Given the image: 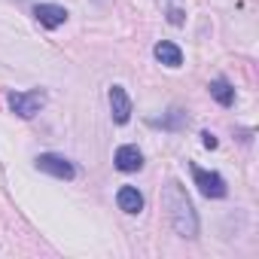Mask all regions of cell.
<instances>
[{
    "label": "cell",
    "mask_w": 259,
    "mask_h": 259,
    "mask_svg": "<svg viewBox=\"0 0 259 259\" xmlns=\"http://www.w3.org/2000/svg\"><path fill=\"white\" fill-rule=\"evenodd\" d=\"M153 55H156L165 67H180V64H183V52H180V46H177V43H171V40L156 43Z\"/></svg>",
    "instance_id": "9"
},
{
    "label": "cell",
    "mask_w": 259,
    "mask_h": 259,
    "mask_svg": "<svg viewBox=\"0 0 259 259\" xmlns=\"http://www.w3.org/2000/svg\"><path fill=\"white\" fill-rule=\"evenodd\" d=\"M110 116L116 125H125L128 119H132V98H128V92L122 85H110Z\"/></svg>",
    "instance_id": "5"
},
{
    "label": "cell",
    "mask_w": 259,
    "mask_h": 259,
    "mask_svg": "<svg viewBox=\"0 0 259 259\" xmlns=\"http://www.w3.org/2000/svg\"><path fill=\"white\" fill-rule=\"evenodd\" d=\"M37 168L49 177H58V180H73L76 177V168L64 159V156H55V153H40L37 156Z\"/></svg>",
    "instance_id": "4"
},
{
    "label": "cell",
    "mask_w": 259,
    "mask_h": 259,
    "mask_svg": "<svg viewBox=\"0 0 259 259\" xmlns=\"http://www.w3.org/2000/svg\"><path fill=\"white\" fill-rule=\"evenodd\" d=\"M34 19H37L43 28L55 31V28H61V25L67 22V10L58 7V4H37V7H34Z\"/></svg>",
    "instance_id": "6"
},
{
    "label": "cell",
    "mask_w": 259,
    "mask_h": 259,
    "mask_svg": "<svg viewBox=\"0 0 259 259\" xmlns=\"http://www.w3.org/2000/svg\"><path fill=\"white\" fill-rule=\"evenodd\" d=\"M186 122V113H180V110H171V116H165V119H153V125H162V128H180Z\"/></svg>",
    "instance_id": "11"
},
{
    "label": "cell",
    "mask_w": 259,
    "mask_h": 259,
    "mask_svg": "<svg viewBox=\"0 0 259 259\" xmlns=\"http://www.w3.org/2000/svg\"><path fill=\"white\" fill-rule=\"evenodd\" d=\"M168 22L180 28V25H183V10H177V7H171V10H168Z\"/></svg>",
    "instance_id": "12"
},
{
    "label": "cell",
    "mask_w": 259,
    "mask_h": 259,
    "mask_svg": "<svg viewBox=\"0 0 259 259\" xmlns=\"http://www.w3.org/2000/svg\"><path fill=\"white\" fill-rule=\"evenodd\" d=\"M46 104V92L43 89H31V92H10V110L22 119H34Z\"/></svg>",
    "instance_id": "2"
},
{
    "label": "cell",
    "mask_w": 259,
    "mask_h": 259,
    "mask_svg": "<svg viewBox=\"0 0 259 259\" xmlns=\"http://www.w3.org/2000/svg\"><path fill=\"white\" fill-rule=\"evenodd\" d=\"M192 177H195V186L204 198H226V180L217 174V171H204V168H192Z\"/></svg>",
    "instance_id": "3"
},
{
    "label": "cell",
    "mask_w": 259,
    "mask_h": 259,
    "mask_svg": "<svg viewBox=\"0 0 259 259\" xmlns=\"http://www.w3.org/2000/svg\"><path fill=\"white\" fill-rule=\"evenodd\" d=\"M162 204H165V210H168L171 229H174L180 238L192 241V238L198 235V213H195V207H192L186 189H183L177 180H168V183H165V189H162Z\"/></svg>",
    "instance_id": "1"
},
{
    "label": "cell",
    "mask_w": 259,
    "mask_h": 259,
    "mask_svg": "<svg viewBox=\"0 0 259 259\" xmlns=\"http://www.w3.org/2000/svg\"><path fill=\"white\" fill-rule=\"evenodd\" d=\"M116 201H119V210H125V213H141L144 210V195L138 192V186H122L116 192Z\"/></svg>",
    "instance_id": "8"
},
{
    "label": "cell",
    "mask_w": 259,
    "mask_h": 259,
    "mask_svg": "<svg viewBox=\"0 0 259 259\" xmlns=\"http://www.w3.org/2000/svg\"><path fill=\"white\" fill-rule=\"evenodd\" d=\"M207 92H210V98H213L220 107H232V104H235V89H232L226 79H213V82L207 85Z\"/></svg>",
    "instance_id": "10"
},
{
    "label": "cell",
    "mask_w": 259,
    "mask_h": 259,
    "mask_svg": "<svg viewBox=\"0 0 259 259\" xmlns=\"http://www.w3.org/2000/svg\"><path fill=\"white\" fill-rule=\"evenodd\" d=\"M116 168H119V171H125V174L141 171V168H144V156H141V150H138V147H132V144L119 147V150H116Z\"/></svg>",
    "instance_id": "7"
},
{
    "label": "cell",
    "mask_w": 259,
    "mask_h": 259,
    "mask_svg": "<svg viewBox=\"0 0 259 259\" xmlns=\"http://www.w3.org/2000/svg\"><path fill=\"white\" fill-rule=\"evenodd\" d=\"M201 138H204V141H201V144H204V147H207V150H213V147H217V138H213V135H210V132H204V135H201Z\"/></svg>",
    "instance_id": "13"
}]
</instances>
